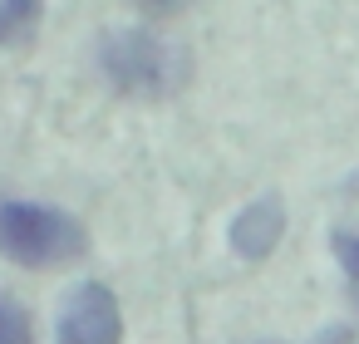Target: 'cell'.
<instances>
[{"label": "cell", "mask_w": 359, "mask_h": 344, "mask_svg": "<svg viewBox=\"0 0 359 344\" xmlns=\"http://www.w3.org/2000/svg\"><path fill=\"white\" fill-rule=\"evenodd\" d=\"M45 15V0H0V45H25Z\"/></svg>", "instance_id": "5"}, {"label": "cell", "mask_w": 359, "mask_h": 344, "mask_svg": "<svg viewBox=\"0 0 359 344\" xmlns=\"http://www.w3.org/2000/svg\"><path fill=\"white\" fill-rule=\"evenodd\" d=\"M99 74L109 79V89H118L123 99H172L192 64H187V50L153 35V30H114L104 35L99 45Z\"/></svg>", "instance_id": "1"}, {"label": "cell", "mask_w": 359, "mask_h": 344, "mask_svg": "<svg viewBox=\"0 0 359 344\" xmlns=\"http://www.w3.org/2000/svg\"><path fill=\"white\" fill-rule=\"evenodd\" d=\"M143 6H148V11H177L182 0H143Z\"/></svg>", "instance_id": "9"}, {"label": "cell", "mask_w": 359, "mask_h": 344, "mask_svg": "<svg viewBox=\"0 0 359 344\" xmlns=\"http://www.w3.org/2000/svg\"><path fill=\"white\" fill-rule=\"evenodd\" d=\"M310 344H354V329H344V324H330V329H320Z\"/></svg>", "instance_id": "8"}, {"label": "cell", "mask_w": 359, "mask_h": 344, "mask_svg": "<svg viewBox=\"0 0 359 344\" xmlns=\"http://www.w3.org/2000/svg\"><path fill=\"white\" fill-rule=\"evenodd\" d=\"M330 246H334V256H339V266H344V275H349V285H354V300H359V231H334L330 236Z\"/></svg>", "instance_id": "7"}, {"label": "cell", "mask_w": 359, "mask_h": 344, "mask_svg": "<svg viewBox=\"0 0 359 344\" xmlns=\"http://www.w3.org/2000/svg\"><path fill=\"white\" fill-rule=\"evenodd\" d=\"M251 344H276V339H251Z\"/></svg>", "instance_id": "10"}, {"label": "cell", "mask_w": 359, "mask_h": 344, "mask_svg": "<svg viewBox=\"0 0 359 344\" xmlns=\"http://www.w3.org/2000/svg\"><path fill=\"white\" fill-rule=\"evenodd\" d=\"M0 344H35V329H30V315L15 295L0 290Z\"/></svg>", "instance_id": "6"}, {"label": "cell", "mask_w": 359, "mask_h": 344, "mask_svg": "<svg viewBox=\"0 0 359 344\" xmlns=\"http://www.w3.org/2000/svg\"><path fill=\"white\" fill-rule=\"evenodd\" d=\"M280 236H285V207H280V197H256V202H246V207L231 216V226H226V246H231L241 261H266V256L280 246Z\"/></svg>", "instance_id": "4"}, {"label": "cell", "mask_w": 359, "mask_h": 344, "mask_svg": "<svg viewBox=\"0 0 359 344\" xmlns=\"http://www.w3.org/2000/svg\"><path fill=\"white\" fill-rule=\"evenodd\" d=\"M89 251V231L79 216L45 202H0V256L15 266H65Z\"/></svg>", "instance_id": "2"}, {"label": "cell", "mask_w": 359, "mask_h": 344, "mask_svg": "<svg viewBox=\"0 0 359 344\" xmlns=\"http://www.w3.org/2000/svg\"><path fill=\"white\" fill-rule=\"evenodd\" d=\"M60 344H123V310L118 295L104 280H84L65 295L60 305V324H55Z\"/></svg>", "instance_id": "3"}]
</instances>
